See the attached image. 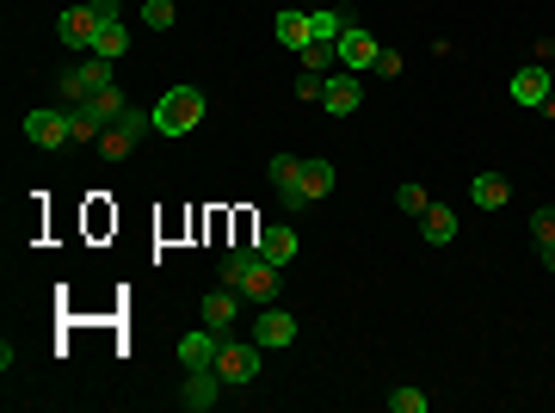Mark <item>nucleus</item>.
<instances>
[{
    "instance_id": "4be33fe9",
    "label": "nucleus",
    "mask_w": 555,
    "mask_h": 413,
    "mask_svg": "<svg viewBox=\"0 0 555 413\" xmlns=\"http://www.w3.org/2000/svg\"><path fill=\"white\" fill-rule=\"evenodd\" d=\"M253 259H259V247H229V253H222V284H229V290H241V278H247V266H253Z\"/></svg>"
},
{
    "instance_id": "c756f323",
    "label": "nucleus",
    "mask_w": 555,
    "mask_h": 413,
    "mask_svg": "<svg viewBox=\"0 0 555 413\" xmlns=\"http://www.w3.org/2000/svg\"><path fill=\"white\" fill-rule=\"evenodd\" d=\"M389 413H426V395L420 389H395L389 395Z\"/></svg>"
},
{
    "instance_id": "e433bc0d",
    "label": "nucleus",
    "mask_w": 555,
    "mask_h": 413,
    "mask_svg": "<svg viewBox=\"0 0 555 413\" xmlns=\"http://www.w3.org/2000/svg\"><path fill=\"white\" fill-rule=\"evenodd\" d=\"M549 87H555V68H549Z\"/></svg>"
},
{
    "instance_id": "39448f33",
    "label": "nucleus",
    "mask_w": 555,
    "mask_h": 413,
    "mask_svg": "<svg viewBox=\"0 0 555 413\" xmlns=\"http://www.w3.org/2000/svg\"><path fill=\"white\" fill-rule=\"evenodd\" d=\"M25 142H31V148H68V142H74L68 105H62V111H25Z\"/></svg>"
},
{
    "instance_id": "0eeeda50",
    "label": "nucleus",
    "mask_w": 555,
    "mask_h": 413,
    "mask_svg": "<svg viewBox=\"0 0 555 413\" xmlns=\"http://www.w3.org/2000/svg\"><path fill=\"white\" fill-rule=\"evenodd\" d=\"M358 99H364V87H358L352 68H333L327 81H321V111H327V118H352Z\"/></svg>"
},
{
    "instance_id": "473e14b6",
    "label": "nucleus",
    "mask_w": 555,
    "mask_h": 413,
    "mask_svg": "<svg viewBox=\"0 0 555 413\" xmlns=\"http://www.w3.org/2000/svg\"><path fill=\"white\" fill-rule=\"evenodd\" d=\"M377 74H383V81H395V74H401V56H395V50H383V56H377Z\"/></svg>"
},
{
    "instance_id": "a211bd4d",
    "label": "nucleus",
    "mask_w": 555,
    "mask_h": 413,
    "mask_svg": "<svg viewBox=\"0 0 555 413\" xmlns=\"http://www.w3.org/2000/svg\"><path fill=\"white\" fill-rule=\"evenodd\" d=\"M130 50V31H124V19H105L99 31H93V50L87 56H105V62H118Z\"/></svg>"
},
{
    "instance_id": "c9c22d12",
    "label": "nucleus",
    "mask_w": 555,
    "mask_h": 413,
    "mask_svg": "<svg viewBox=\"0 0 555 413\" xmlns=\"http://www.w3.org/2000/svg\"><path fill=\"white\" fill-rule=\"evenodd\" d=\"M543 118H555V87H549V99H543Z\"/></svg>"
},
{
    "instance_id": "7ed1b4c3",
    "label": "nucleus",
    "mask_w": 555,
    "mask_h": 413,
    "mask_svg": "<svg viewBox=\"0 0 555 413\" xmlns=\"http://www.w3.org/2000/svg\"><path fill=\"white\" fill-rule=\"evenodd\" d=\"M56 87H62V99H68V105H81V99H93L99 87H111V62H105V56H87L81 68H62V81H56Z\"/></svg>"
},
{
    "instance_id": "f704fd0d",
    "label": "nucleus",
    "mask_w": 555,
    "mask_h": 413,
    "mask_svg": "<svg viewBox=\"0 0 555 413\" xmlns=\"http://www.w3.org/2000/svg\"><path fill=\"white\" fill-rule=\"evenodd\" d=\"M537 259H543V272H555V241H549V247H543Z\"/></svg>"
},
{
    "instance_id": "412c9836",
    "label": "nucleus",
    "mask_w": 555,
    "mask_h": 413,
    "mask_svg": "<svg viewBox=\"0 0 555 413\" xmlns=\"http://www.w3.org/2000/svg\"><path fill=\"white\" fill-rule=\"evenodd\" d=\"M81 105H93V118H99V124H118L130 99H124L118 87H99V93H93V99H81Z\"/></svg>"
},
{
    "instance_id": "f03ea898",
    "label": "nucleus",
    "mask_w": 555,
    "mask_h": 413,
    "mask_svg": "<svg viewBox=\"0 0 555 413\" xmlns=\"http://www.w3.org/2000/svg\"><path fill=\"white\" fill-rule=\"evenodd\" d=\"M148 130H155V111H136V105H124V118H118V124H105V136H99L93 148H99L105 161H130L136 148H142V136H148Z\"/></svg>"
},
{
    "instance_id": "393cba45",
    "label": "nucleus",
    "mask_w": 555,
    "mask_h": 413,
    "mask_svg": "<svg viewBox=\"0 0 555 413\" xmlns=\"http://www.w3.org/2000/svg\"><path fill=\"white\" fill-rule=\"evenodd\" d=\"M173 19H179L173 0H142V25H148V31H173Z\"/></svg>"
},
{
    "instance_id": "cd10ccee",
    "label": "nucleus",
    "mask_w": 555,
    "mask_h": 413,
    "mask_svg": "<svg viewBox=\"0 0 555 413\" xmlns=\"http://www.w3.org/2000/svg\"><path fill=\"white\" fill-rule=\"evenodd\" d=\"M333 62H340V50H333V44H309L303 50V68H315V74H333Z\"/></svg>"
},
{
    "instance_id": "a878e982",
    "label": "nucleus",
    "mask_w": 555,
    "mask_h": 413,
    "mask_svg": "<svg viewBox=\"0 0 555 413\" xmlns=\"http://www.w3.org/2000/svg\"><path fill=\"white\" fill-rule=\"evenodd\" d=\"M309 19H315V44H333V37H340V31H346V19H340V13H333V7H315Z\"/></svg>"
},
{
    "instance_id": "4468645a",
    "label": "nucleus",
    "mask_w": 555,
    "mask_h": 413,
    "mask_svg": "<svg viewBox=\"0 0 555 413\" xmlns=\"http://www.w3.org/2000/svg\"><path fill=\"white\" fill-rule=\"evenodd\" d=\"M235 315H241V290L222 284L216 296H204V327H210V333H229V327H235Z\"/></svg>"
},
{
    "instance_id": "2f4dec72",
    "label": "nucleus",
    "mask_w": 555,
    "mask_h": 413,
    "mask_svg": "<svg viewBox=\"0 0 555 413\" xmlns=\"http://www.w3.org/2000/svg\"><path fill=\"white\" fill-rule=\"evenodd\" d=\"M531 62H543V68H555V37H537V44H531Z\"/></svg>"
},
{
    "instance_id": "20e7f679",
    "label": "nucleus",
    "mask_w": 555,
    "mask_h": 413,
    "mask_svg": "<svg viewBox=\"0 0 555 413\" xmlns=\"http://www.w3.org/2000/svg\"><path fill=\"white\" fill-rule=\"evenodd\" d=\"M216 377L229 383V389H247V383L259 377V340H247V346H229V340H222V346H216Z\"/></svg>"
},
{
    "instance_id": "6ab92c4d",
    "label": "nucleus",
    "mask_w": 555,
    "mask_h": 413,
    "mask_svg": "<svg viewBox=\"0 0 555 413\" xmlns=\"http://www.w3.org/2000/svg\"><path fill=\"white\" fill-rule=\"evenodd\" d=\"M259 259H272V266H290L296 259V235L284 229V222H272V229L259 235Z\"/></svg>"
},
{
    "instance_id": "aec40b11",
    "label": "nucleus",
    "mask_w": 555,
    "mask_h": 413,
    "mask_svg": "<svg viewBox=\"0 0 555 413\" xmlns=\"http://www.w3.org/2000/svg\"><path fill=\"white\" fill-rule=\"evenodd\" d=\"M469 198H475L481 210H506V198H512V185H506L500 173H475V185H469Z\"/></svg>"
},
{
    "instance_id": "423d86ee",
    "label": "nucleus",
    "mask_w": 555,
    "mask_h": 413,
    "mask_svg": "<svg viewBox=\"0 0 555 413\" xmlns=\"http://www.w3.org/2000/svg\"><path fill=\"white\" fill-rule=\"evenodd\" d=\"M272 185H278V204L284 210H309L315 198H309V185H303V161H296V155H272Z\"/></svg>"
},
{
    "instance_id": "9b49d317",
    "label": "nucleus",
    "mask_w": 555,
    "mask_h": 413,
    "mask_svg": "<svg viewBox=\"0 0 555 413\" xmlns=\"http://www.w3.org/2000/svg\"><path fill=\"white\" fill-rule=\"evenodd\" d=\"M512 99L531 105V111H543V99H549V68H543V62H525V68L512 74Z\"/></svg>"
},
{
    "instance_id": "f8f14e48",
    "label": "nucleus",
    "mask_w": 555,
    "mask_h": 413,
    "mask_svg": "<svg viewBox=\"0 0 555 413\" xmlns=\"http://www.w3.org/2000/svg\"><path fill=\"white\" fill-rule=\"evenodd\" d=\"M253 340L259 346H290L296 340V315H284V309H259V321H253Z\"/></svg>"
},
{
    "instance_id": "dca6fc26",
    "label": "nucleus",
    "mask_w": 555,
    "mask_h": 413,
    "mask_svg": "<svg viewBox=\"0 0 555 413\" xmlns=\"http://www.w3.org/2000/svg\"><path fill=\"white\" fill-rule=\"evenodd\" d=\"M241 296H253L259 309H266L272 296H278V266H272V259H253V266H247V278H241Z\"/></svg>"
},
{
    "instance_id": "5701e85b",
    "label": "nucleus",
    "mask_w": 555,
    "mask_h": 413,
    "mask_svg": "<svg viewBox=\"0 0 555 413\" xmlns=\"http://www.w3.org/2000/svg\"><path fill=\"white\" fill-rule=\"evenodd\" d=\"M333 179H340V173H333V161H303V185H309V198H315V204L333 192Z\"/></svg>"
},
{
    "instance_id": "6e6552de",
    "label": "nucleus",
    "mask_w": 555,
    "mask_h": 413,
    "mask_svg": "<svg viewBox=\"0 0 555 413\" xmlns=\"http://www.w3.org/2000/svg\"><path fill=\"white\" fill-rule=\"evenodd\" d=\"M333 50H340V68H352V74L377 68V56H383V44H377V37H370L364 25H346L340 37H333Z\"/></svg>"
},
{
    "instance_id": "9d476101",
    "label": "nucleus",
    "mask_w": 555,
    "mask_h": 413,
    "mask_svg": "<svg viewBox=\"0 0 555 413\" xmlns=\"http://www.w3.org/2000/svg\"><path fill=\"white\" fill-rule=\"evenodd\" d=\"M99 25H105V19L87 7V0H81V7H68V13L56 19V31H62V44H68V50H93V31H99Z\"/></svg>"
},
{
    "instance_id": "f257e3e1",
    "label": "nucleus",
    "mask_w": 555,
    "mask_h": 413,
    "mask_svg": "<svg viewBox=\"0 0 555 413\" xmlns=\"http://www.w3.org/2000/svg\"><path fill=\"white\" fill-rule=\"evenodd\" d=\"M198 124H204V93H198V87L161 93V105H155V130H161V136H192Z\"/></svg>"
},
{
    "instance_id": "c85d7f7f",
    "label": "nucleus",
    "mask_w": 555,
    "mask_h": 413,
    "mask_svg": "<svg viewBox=\"0 0 555 413\" xmlns=\"http://www.w3.org/2000/svg\"><path fill=\"white\" fill-rule=\"evenodd\" d=\"M531 235H537V247H549V241H555V204L531 210Z\"/></svg>"
},
{
    "instance_id": "b1692460",
    "label": "nucleus",
    "mask_w": 555,
    "mask_h": 413,
    "mask_svg": "<svg viewBox=\"0 0 555 413\" xmlns=\"http://www.w3.org/2000/svg\"><path fill=\"white\" fill-rule=\"evenodd\" d=\"M68 124H74V142H99L105 124L93 118V105H68Z\"/></svg>"
},
{
    "instance_id": "f3484780",
    "label": "nucleus",
    "mask_w": 555,
    "mask_h": 413,
    "mask_svg": "<svg viewBox=\"0 0 555 413\" xmlns=\"http://www.w3.org/2000/svg\"><path fill=\"white\" fill-rule=\"evenodd\" d=\"M420 235H426L432 247H451V241H457V210L426 204V216H420Z\"/></svg>"
},
{
    "instance_id": "bb28decb",
    "label": "nucleus",
    "mask_w": 555,
    "mask_h": 413,
    "mask_svg": "<svg viewBox=\"0 0 555 413\" xmlns=\"http://www.w3.org/2000/svg\"><path fill=\"white\" fill-rule=\"evenodd\" d=\"M395 204H401V216H426V204H432V198H426V185H414V179H407L401 192H395Z\"/></svg>"
},
{
    "instance_id": "2eb2a0df",
    "label": "nucleus",
    "mask_w": 555,
    "mask_h": 413,
    "mask_svg": "<svg viewBox=\"0 0 555 413\" xmlns=\"http://www.w3.org/2000/svg\"><path fill=\"white\" fill-rule=\"evenodd\" d=\"M216 346H222V333H210V327L185 333V340H179V364L185 370H204V364H216Z\"/></svg>"
},
{
    "instance_id": "1a4fd4ad",
    "label": "nucleus",
    "mask_w": 555,
    "mask_h": 413,
    "mask_svg": "<svg viewBox=\"0 0 555 413\" xmlns=\"http://www.w3.org/2000/svg\"><path fill=\"white\" fill-rule=\"evenodd\" d=\"M216 401H222V377H216V364L192 370V377H185V389H179V407H185V413H210Z\"/></svg>"
},
{
    "instance_id": "ddd939ff",
    "label": "nucleus",
    "mask_w": 555,
    "mask_h": 413,
    "mask_svg": "<svg viewBox=\"0 0 555 413\" xmlns=\"http://www.w3.org/2000/svg\"><path fill=\"white\" fill-rule=\"evenodd\" d=\"M272 31H278V44H284V50H309V44H315V19H309V13H296V7H284V13L272 19Z\"/></svg>"
},
{
    "instance_id": "72a5a7b5",
    "label": "nucleus",
    "mask_w": 555,
    "mask_h": 413,
    "mask_svg": "<svg viewBox=\"0 0 555 413\" xmlns=\"http://www.w3.org/2000/svg\"><path fill=\"white\" fill-rule=\"evenodd\" d=\"M87 7H93L99 19H118V13H124V0H87Z\"/></svg>"
},
{
    "instance_id": "7c9ffc66",
    "label": "nucleus",
    "mask_w": 555,
    "mask_h": 413,
    "mask_svg": "<svg viewBox=\"0 0 555 413\" xmlns=\"http://www.w3.org/2000/svg\"><path fill=\"white\" fill-rule=\"evenodd\" d=\"M321 81H327V74L303 68V74H296V99H321Z\"/></svg>"
}]
</instances>
